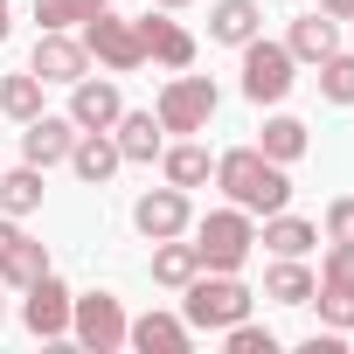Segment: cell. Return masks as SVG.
Listing matches in <instances>:
<instances>
[{
    "label": "cell",
    "instance_id": "obj_21",
    "mask_svg": "<svg viewBox=\"0 0 354 354\" xmlns=\"http://www.w3.org/2000/svg\"><path fill=\"white\" fill-rule=\"evenodd\" d=\"M257 243H264L271 257H306V250L319 243V223H306V216H285V209H278V216H264V236H257Z\"/></svg>",
    "mask_w": 354,
    "mask_h": 354
},
{
    "label": "cell",
    "instance_id": "obj_13",
    "mask_svg": "<svg viewBox=\"0 0 354 354\" xmlns=\"http://www.w3.org/2000/svg\"><path fill=\"white\" fill-rule=\"evenodd\" d=\"M42 271H49V250L21 230V216H0V285L21 292V285H35Z\"/></svg>",
    "mask_w": 354,
    "mask_h": 354
},
{
    "label": "cell",
    "instance_id": "obj_28",
    "mask_svg": "<svg viewBox=\"0 0 354 354\" xmlns=\"http://www.w3.org/2000/svg\"><path fill=\"white\" fill-rule=\"evenodd\" d=\"M319 97H326V104H354V49H347V56L333 49V56L319 63Z\"/></svg>",
    "mask_w": 354,
    "mask_h": 354
},
{
    "label": "cell",
    "instance_id": "obj_35",
    "mask_svg": "<svg viewBox=\"0 0 354 354\" xmlns=\"http://www.w3.org/2000/svg\"><path fill=\"white\" fill-rule=\"evenodd\" d=\"M0 319H8V299H0Z\"/></svg>",
    "mask_w": 354,
    "mask_h": 354
},
{
    "label": "cell",
    "instance_id": "obj_26",
    "mask_svg": "<svg viewBox=\"0 0 354 354\" xmlns=\"http://www.w3.org/2000/svg\"><path fill=\"white\" fill-rule=\"evenodd\" d=\"M42 209V167H15V174H0V216H35Z\"/></svg>",
    "mask_w": 354,
    "mask_h": 354
},
{
    "label": "cell",
    "instance_id": "obj_31",
    "mask_svg": "<svg viewBox=\"0 0 354 354\" xmlns=\"http://www.w3.org/2000/svg\"><path fill=\"white\" fill-rule=\"evenodd\" d=\"M326 243H354V195L326 202Z\"/></svg>",
    "mask_w": 354,
    "mask_h": 354
},
{
    "label": "cell",
    "instance_id": "obj_5",
    "mask_svg": "<svg viewBox=\"0 0 354 354\" xmlns=\"http://www.w3.org/2000/svg\"><path fill=\"white\" fill-rule=\"evenodd\" d=\"M292 70H299V63H292L285 42H264V35L243 42V97H250V104H285L292 84H299Z\"/></svg>",
    "mask_w": 354,
    "mask_h": 354
},
{
    "label": "cell",
    "instance_id": "obj_33",
    "mask_svg": "<svg viewBox=\"0 0 354 354\" xmlns=\"http://www.w3.org/2000/svg\"><path fill=\"white\" fill-rule=\"evenodd\" d=\"M8 28H15V0H0V42H8Z\"/></svg>",
    "mask_w": 354,
    "mask_h": 354
},
{
    "label": "cell",
    "instance_id": "obj_29",
    "mask_svg": "<svg viewBox=\"0 0 354 354\" xmlns=\"http://www.w3.org/2000/svg\"><path fill=\"white\" fill-rule=\"evenodd\" d=\"M97 8H111V0H35V21H42V28H77V21H91Z\"/></svg>",
    "mask_w": 354,
    "mask_h": 354
},
{
    "label": "cell",
    "instance_id": "obj_7",
    "mask_svg": "<svg viewBox=\"0 0 354 354\" xmlns=\"http://www.w3.org/2000/svg\"><path fill=\"white\" fill-rule=\"evenodd\" d=\"M125 306H118V292H84V299H70V333H77V347H91V354H118L125 347Z\"/></svg>",
    "mask_w": 354,
    "mask_h": 354
},
{
    "label": "cell",
    "instance_id": "obj_25",
    "mask_svg": "<svg viewBox=\"0 0 354 354\" xmlns=\"http://www.w3.org/2000/svg\"><path fill=\"white\" fill-rule=\"evenodd\" d=\"M306 146H313V132H306L299 118H285V111H278V118H264V132H257V153H264V160H278V167H292Z\"/></svg>",
    "mask_w": 354,
    "mask_h": 354
},
{
    "label": "cell",
    "instance_id": "obj_34",
    "mask_svg": "<svg viewBox=\"0 0 354 354\" xmlns=\"http://www.w3.org/2000/svg\"><path fill=\"white\" fill-rule=\"evenodd\" d=\"M153 8H188V0H153Z\"/></svg>",
    "mask_w": 354,
    "mask_h": 354
},
{
    "label": "cell",
    "instance_id": "obj_16",
    "mask_svg": "<svg viewBox=\"0 0 354 354\" xmlns=\"http://www.w3.org/2000/svg\"><path fill=\"white\" fill-rule=\"evenodd\" d=\"M139 35H146V63H160V70H195V35H188L181 21L146 15V21H139Z\"/></svg>",
    "mask_w": 354,
    "mask_h": 354
},
{
    "label": "cell",
    "instance_id": "obj_22",
    "mask_svg": "<svg viewBox=\"0 0 354 354\" xmlns=\"http://www.w3.org/2000/svg\"><path fill=\"white\" fill-rule=\"evenodd\" d=\"M202 271V257H195V243H181V236H160L153 243V285H167V292H188V278Z\"/></svg>",
    "mask_w": 354,
    "mask_h": 354
},
{
    "label": "cell",
    "instance_id": "obj_8",
    "mask_svg": "<svg viewBox=\"0 0 354 354\" xmlns=\"http://www.w3.org/2000/svg\"><path fill=\"white\" fill-rule=\"evenodd\" d=\"M216 104H223V91H216L209 77H188V70H174V84L160 91L153 118H160L167 132H202V125L216 118Z\"/></svg>",
    "mask_w": 354,
    "mask_h": 354
},
{
    "label": "cell",
    "instance_id": "obj_1",
    "mask_svg": "<svg viewBox=\"0 0 354 354\" xmlns=\"http://www.w3.org/2000/svg\"><path fill=\"white\" fill-rule=\"evenodd\" d=\"M216 188H223L243 216H278V209L292 202V174H285L278 160H264L257 146H236V153L216 160Z\"/></svg>",
    "mask_w": 354,
    "mask_h": 354
},
{
    "label": "cell",
    "instance_id": "obj_11",
    "mask_svg": "<svg viewBox=\"0 0 354 354\" xmlns=\"http://www.w3.org/2000/svg\"><path fill=\"white\" fill-rule=\"evenodd\" d=\"M28 70H35L42 84H77V77H91V49H84L70 28H42V35H35Z\"/></svg>",
    "mask_w": 354,
    "mask_h": 354
},
{
    "label": "cell",
    "instance_id": "obj_15",
    "mask_svg": "<svg viewBox=\"0 0 354 354\" xmlns=\"http://www.w3.org/2000/svg\"><path fill=\"white\" fill-rule=\"evenodd\" d=\"M125 347H139V354H188L195 347V326L181 313H139L125 326Z\"/></svg>",
    "mask_w": 354,
    "mask_h": 354
},
{
    "label": "cell",
    "instance_id": "obj_24",
    "mask_svg": "<svg viewBox=\"0 0 354 354\" xmlns=\"http://www.w3.org/2000/svg\"><path fill=\"white\" fill-rule=\"evenodd\" d=\"M264 299H271V306H313V271H306V257H278V264L264 271Z\"/></svg>",
    "mask_w": 354,
    "mask_h": 354
},
{
    "label": "cell",
    "instance_id": "obj_23",
    "mask_svg": "<svg viewBox=\"0 0 354 354\" xmlns=\"http://www.w3.org/2000/svg\"><path fill=\"white\" fill-rule=\"evenodd\" d=\"M160 174H167L174 188H202L209 174H216V160H209V146L181 139V146H160Z\"/></svg>",
    "mask_w": 354,
    "mask_h": 354
},
{
    "label": "cell",
    "instance_id": "obj_19",
    "mask_svg": "<svg viewBox=\"0 0 354 354\" xmlns=\"http://www.w3.org/2000/svg\"><path fill=\"white\" fill-rule=\"evenodd\" d=\"M257 28H264V8H257V0H216V8H209V42L243 49Z\"/></svg>",
    "mask_w": 354,
    "mask_h": 354
},
{
    "label": "cell",
    "instance_id": "obj_27",
    "mask_svg": "<svg viewBox=\"0 0 354 354\" xmlns=\"http://www.w3.org/2000/svg\"><path fill=\"white\" fill-rule=\"evenodd\" d=\"M0 111H8L15 125L42 118V77H35V70H15V77H0Z\"/></svg>",
    "mask_w": 354,
    "mask_h": 354
},
{
    "label": "cell",
    "instance_id": "obj_32",
    "mask_svg": "<svg viewBox=\"0 0 354 354\" xmlns=\"http://www.w3.org/2000/svg\"><path fill=\"white\" fill-rule=\"evenodd\" d=\"M319 15H333V21H354V0H313Z\"/></svg>",
    "mask_w": 354,
    "mask_h": 354
},
{
    "label": "cell",
    "instance_id": "obj_4",
    "mask_svg": "<svg viewBox=\"0 0 354 354\" xmlns=\"http://www.w3.org/2000/svg\"><path fill=\"white\" fill-rule=\"evenodd\" d=\"M313 306H319V326L333 333H354V243H333L313 271Z\"/></svg>",
    "mask_w": 354,
    "mask_h": 354
},
{
    "label": "cell",
    "instance_id": "obj_9",
    "mask_svg": "<svg viewBox=\"0 0 354 354\" xmlns=\"http://www.w3.org/2000/svg\"><path fill=\"white\" fill-rule=\"evenodd\" d=\"M132 230L146 236V243H160V236H188L195 230V202H188V188H153V195H139L132 202Z\"/></svg>",
    "mask_w": 354,
    "mask_h": 354
},
{
    "label": "cell",
    "instance_id": "obj_17",
    "mask_svg": "<svg viewBox=\"0 0 354 354\" xmlns=\"http://www.w3.org/2000/svg\"><path fill=\"white\" fill-rule=\"evenodd\" d=\"M118 167H125V153H118L111 132H77V146H70V174H77L84 188H104Z\"/></svg>",
    "mask_w": 354,
    "mask_h": 354
},
{
    "label": "cell",
    "instance_id": "obj_3",
    "mask_svg": "<svg viewBox=\"0 0 354 354\" xmlns=\"http://www.w3.org/2000/svg\"><path fill=\"white\" fill-rule=\"evenodd\" d=\"M250 250H257V223H250L236 202L195 223V257H202V271H243Z\"/></svg>",
    "mask_w": 354,
    "mask_h": 354
},
{
    "label": "cell",
    "instance_id": "obj_20",
    "mask_svg": "<svg viewBox=\"0 0 354 354\" xmlns=\"http://www.w3.org/2000/svg\"><path fill=\"white\" fill-rule=\"evenodd\" d=\"M111 139H118V153H125V160H160V146H167V125H160L153 111H118Z\"/></svg>",
    "mask_w": 354,
    "mask_h": 354
},
{
    "label": "cell",
    "instance_id": "obj_14",
    "mask_svg": "<svg viewBox=\"0 0 354 354\" xmlns=\"http://www.w3.org/2000/svg\"><path fill=\"white\" fill-rule=\"evenodd\" d=\"M70 146H77L70 111H63V118H49V111H42V118H28V125H21V160H28V167H42V174H49V167H63V160H70Z\"/></svg>",
    "mask_w": 354,
    "mask_h": 354
},
{
    "label": "cell",
    "instance_id": "obj_10",
    "mask_svg": "<svg viewBox=\"0 0 354 354\" xmlns=\"http://www.w3.org/2000/svg\"><path fill=\"white\" fill-rule=\"evenodd\" d=\"M21 326L35 340H63L70 333V285L56 271H42L35 285H21Z\"/></svg>",
    "mask_w": 354,
    "mask_h": 354
},
{
    "label": "cell",
    "instance_id": "obj_6",
    "mask_svg": "<svg viewBox=\"0 0 354 354\" xmlns=\"http://www.w3.org/2000/svg\"><path fill=\"white\" fill-rule=\"evenodd\" d=\"M77 42H84L104 70H139V63H146V35H139V21H118L111 8H97L91 21H77Z\"/></svg>",
    "mask_w": 354,
    "mask_h": 354
},
{
    "label": "cell",
    "instance_id": "obj_2",
    "mask_svg": "<svg viewBox=\"0 0 354 354\" xmlns=\"http://www.w3.org/2000/svg\"><path fill=\"white\" fill-rule=\"evenodd\" d=\"M250 285L236 278V271H195L188 278V326L195 333H223V326H236V319H250Z\"/></svg>",
    "mask_w": 354,
    "mask_h": 354
},
{
    "label": "cell",
    "instance_id": "obj_18",
    "mask_svg": "<svg viewBox=\"0 0 354 354\" xmlns=\"http://www.w3.org/2000/svg\"><path fill=\"white\" fill-rule=\"evenodd\" d=\"M285 49H292V63H326L333 49H340V28H333V15H299L292 21V35H285Z\"/></svg>",
    "mask_w": 354,
    "mask_h": 354
},
{
    "label": "cell",
    "instance_id": "obj_30",
    "mask_svg": "<svg viewBox=\"0 0 354 354\" xmlns=\"http://www.w3.org/2000/svg\"><path fill=\"white\" fill-rule=\"evenodd\" d=\"M223 340H230V354H278V333L271 326H250V319L223 326Z\"/></svg>",
    "mask_w": 354,
    "mask_h": 354
},
{
    "label": "cell",
    "instance_id": "obj_12",
    "mask_svg": "<svg viewBox=\"0 0 354 354\" xmlns=\"http://www.w3.org/2000/svg\"><path fill=\"white\" fill-rule=\"evenodd\" d=\"M118 111H125L118 77H77V84H70V125H77V132H111Z\"/></svg>",
    "mask_w": 354,
    "mask_h": 354
}]
</instances>
